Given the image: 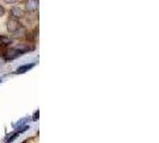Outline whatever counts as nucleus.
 <instances>
[{
  "mask_svg": "<svg viewBox=\"0 0 159 143\" xmlns=\"http://www.w3.org/2000/svg\"><path fill=\"white\" fill-rule=\"evenodd\" d=\"M22 25L18 22V19H15V18H10L7 22V30L8 32H15L16 30H18Z\"/></svg>",
  "mask_w": 159,
  "mask_h": 143,
  "instance_id": "1",
  "label": "nucleus"
},
{
  "mask_svg": "<svg viewBox=\"0 0 159 143\" xmlns=\"http://www.w3.org/2000/svg\"><path fill=\"white\" fill-rule=\"evenodd\" d=\"M39 0H25V8L26 11H30V12H34V11H37L39 10Z\"/></svg>",
  "mask_w": 159,
  "mask_h": 143,
  "instance_id": "2",
  "label": "nucleus"
},
{
  "mask_svg": "<svg viewBox=\"0 0 159 143\" xmlns=\"http://www.w3.org/2000/svg\"><path fill=\"white\" fill-rule=\"evenodd\" d=\"M19 55H20V53L13 48V49H8L7 51H6V55H5V57H6V60H13V58L18 57Z\"/></svg>",
  "mask_w": 159,
  "mask_h": 143,
  "instance_id": "3",
  "label": "nucleus"
},
{
  "mask_svg": "<svg viewBox=\"0 0 159 143\" xmlns=\"http://www.w3.org/2000/svg\"><path fill=\"white\" fill-rule=\"evenodd\" d=\"M11 15H12V18L19 19V18H22L24 16V11L19 7H15L11 10Z\"/></svg>",
  "mask_w": 159,
  "mask_h": 143,
  "instance_id": "4",
  "label": "nucleus"
},
{
  "mask_svg": "<svg viewBox=\"0 0 159 143\" xmlns=\"http://www.w3.org/2000/svg\"><path fill=\"white\" fill-rule=\"evenodd\" d=\"M15 49L18 50L20 54H23V53H26V51H29V50H32L34 47H29V46H26V44H19V46H17Z\"/></svg>",
  "mask_w": 159,
  "mask_h": 143,
  "instance_id": "5",
  "label": "nucleus"
},
{
  "mask_svg": "<svg viewBox=\"0 0 159 143\" xmlns=\"http://www.w3.org/2000/svg\"><path fill=\"white\" fill-rule=\"evenodd\" d=\"M24 35H25V28H23V26H20L18 30H16V31L13 32V36L16 38H20V37H23Z\"/></svg>",
  "mask_w": 159,
  "mask_h": 143,
  "instance_id": "6",
  "label": "nucleus"
},
{
  "mask_svg": "<svg viewBox=\"0 0 159 143\" xmlns=\"http://www.w3.org/2000/svg\"><path fill=\"white\" fill-rule=\"evenodd\" d=\"M34 66H35V63L26 64V66H22V67H19V68L17 69V73H18V74H22V73H25L26 71H29L30 68H32Z\"/></svg>",
  "mask_w": 159,
  "mask_h": 143,
  "instance_id": "7",
  "label": "nucleus"
},
{
  "mask_svg": "<svg viewBox=\"0 0 159 143\" xmlns=\"http://www.w3.org/2000/svg\"><path fill=\"white\" fill-rule=\"evenodd\" d=\"M0 43L1 44H8V43H11V40L6 36H0Z\"/></svg>",
  "mask_w": 159,
  "mask_h": 143,
  "instance_id": "8",
  "label": "nucleus"
},
{
  "mask_svg": "<svg viewBox=\"0 0 159 143\" xmlns=\"http://www.w3.org/2000/svg\"><path fill=\"white\" fill-rule=\"evenodd\" d=\"M4 15H5V8H4L2 6H1V5H0V18L4 16Z\"/></svg>",
  "mask_w": 159,
  "mask_h": 143,
  "instance_id": "9",
  "label": "nucleus"
},
{
  "mask_svg": "<svg viewBox=\"0 0 159 143\" xmlns=\"http://www.w3.org/2000/svg\"><path fill=\"white\" fill-rule=\"evenodd\" d=\"M28 120H29V119H28V118H24V119H22V120H20V122H18V123H17V125H22V124H24V123H26V122H28Z\"/></svg>",
  "mask_w": 159,
  "mask_h": 143,
  "instance_id": "10",
  "label": "nucleus"
},
{
  "mask_svg": "<svg viewBox=\"0 0 159 143\" xmlns=\"http://www.w3.org/2000/svg\"><path fill=\"white\" fill-rule=\"evenodd\" d=\"M6 4H13V2H16L17 0H4Z\"/></svg>",
  "mask_w": 159,
  "mask_h": 143,
  "instance_id": "11",
  "label": "nucleus"
}]
</instances>
